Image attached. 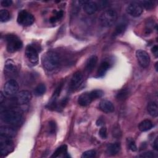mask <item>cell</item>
Listing matches in <instances>:
<instances>
[{
    "instance_id": "obj_39",
    "label": "cell",
    "mask_w": 158,
    "mask_h": 158,
    "mask_svg": "<svg viewBox=\"0 0 158 158\" xmlns=\"http://www.w3.org/2000/svg\"><path fill=\"white\" fill-rule=\"evenodd\" d=\"M152 147L156 151H158V141H157V138L155 139V140L153 142L152 144Z\"/></svg>"
},
{
    "instance_id": "obj_26",
    "label": "cell",
    "mask_w": 158,
    "mask_h": 158,
    "mask_svg": "<svg viewBox=\"0 0 158 158\" xmlns=\"http://www.w3.org/2000/svg\"><path fill=\"white\" fill-rule=\"evenodd\" d=\"M46 92V86L43 84H39L35 89L34 93L36 96H41Z\"/></svg>"
},
{
    "instance_id": "obj_42",
    "label": "cell",
    "mask_w": 158,
    "mask_h": 158,
    "mask_svg": "<svg viewBox=\"0 0 158 158\" xmlns=\"http://www.w3.org/2000/svg\"><path fill=\"white\" fill-rule=\"evenodd\" d=\"M156 71H157V62L156 63Z\"/></svg>"
},
{
    "instance_id": "obj_22",
    "label": "cell",
    "mask_w": 158,
    "mask_h": 158,
    "mask_svg": "<svg viewBox=\"0 0 158 158\" xmlns=\"http://www.w3.org/2000/svg\"><path fill=\"white\" fill-rule=\"evenodd\" d=\"M148 112L150 115L154 117H156L158 115V106L156 102H150L148 104L147 107Z\"/></svg>"
},
{
    "instance_id": "obj_33",
    "label": "cell",
    "mask_w": 158,
    "mask_h": 158,
    "mask_svg": "<svg viewBox=\"0 0 158 158\" xmlns=\"http://www.w3.org/2000/svg\"><path fill=\"white\" fill-rule=\"evenodd\" d=\"M56 128H57V126H56V122L53 120H51L49 122V133L50 134L55 133Z\"/></svg>"
},
{
    "instance_id": "obj_6",
    "label": "cell",
    "mask_w": 158,
    "mask_h": 158,
    "mask_svg": "<svg viewBox=\"0 0 158 158\" xmlns=\"http://www.w3.org/2000/svg\"><path fill=\"white\" fill-rule=\"evenodd\" d=\"M17 20L18 23L21 25L30 26L35 22V17L27 10H22L18 14Z\"/></svg>"
},
{
    "instance_id": "obj_24",
    "label": "cell",
    "mask_w": 158,
    "mask_h": 158,
    "mask_svg": "<svg viewBox=\"0 0 158 158\" xmlns=\"http://www.w3.org/2000/svg\"><path fill=\"white\" fill-rule=\"evenodd\" d=\"M67 147L66 145H62L60 147H59L56 151L54 152V154L52 155V157H57L62 154H64L67 153Z\"/></svg>"
},
{
    "instance_id": "obj_41",
    "label": "cell",
    "mask_w": 158,
    "mask_h": 158,
    "mask_svg": "<svg viewBox=\"0 0 158 158\" xmlns=\"http://www.w3.org/2000/svg\"><path fill=\"white\" fill-rule=\"evenodd\" d=\"M0 97H1V98H0V102H1V104H2V102H3V101H4V95H3V94H2V92H1Z\"/></svg>"
},
{
    "instance_id": "obj_4",
    "label": "cell",
    "mask_w": 158,
    "mask_h": 158,
    "mask_svg": "<svg viewBox=\"0 0 158 158\" xmlns=\"http://www.w3.org/2000/svg\"><path fill=\"white\" fill-rule=\"evenodd\" d=\"M6 49L9 52H15L22 49L23 43L20 38L14 34H8L6 36Z\"/></svg>"
},
{
    "instance_id": "obj_25",
    "label": "cell",
    "mask_w": 158,
    "mask_h": 158,
    "mask_svg": "<svg viewBox=\"0 0 158 158\" xmlns=\"http://www.w3.org/2000/svg\"><path fill=\"white\" fill-rule=\"evenodd\" d=\"M10 19V15L8 10L6 9H2L0 10V20L1 22H6L9 20Z\"/></svg>"
},
{
    "instance_id": "obj_18",
    "label": "cell",
    "mask_w": 158,
    "mask_h": 158,
    "mask_svg": "<svg viewBox=\"0 0 158 158\" xmlns=\"http://www.w3.org/2000/svg\"><path fill=\"white\" fill-rule=\"evenodd\" d=\"M120 150V144L119 143H110L107 146L106 152L109 156H115L119 152Z\"/></svg>"
},
{
    "instance_id": "obj_19",
    "label": "cell",
    "mask_w": 158,
    "mask_h": 158,
    "mask_svg": "<svg viewBox=\"0 0 158 158\" xmlns=\"http://www.w3.org/2000/svg\"><path fill=\"white\" fill-rule=\"evenodd\" d=\"M98 62V57L96 56H91L86 63L85 69L88 72H91L95 67Z\"/></svg>"
},
{
    "instance_id": "obj_1",
    "label": "cell",
    "mask_w": 158,
    "mask_h": 158,
    "mask_svg": "<svg viewBox=\"0 0 158 158\" xmlns=\"http://www.w3.org/2000/svg\"><path fill=\"white\" fill-rule=\"evenodd\" d=\"M1 118L2 122L12 126H20L23 122L22 115L14 110L1 111Z\"/></svg>"
},
{
    "instance_id": "obj_30",
    "label": "cell",
    "mask_w": 158,
    "mask_h": 158,
    "mask_svg": "<svg viewBox=\"0 0 158 158\" xmlns=\"http://www.w3.org/2000/svg\"><path fill=\"white\" fill-rule=\"evenodd\" d=\"M127 142L128 147L131 151H136L137 150V146L136 145V143L132 138H127Z\"/></svg>"
},
{
    "instance_id": "obj_29",
    "label": "cell",
    "mask_w": 158,
    "mask_h": 158,
    "mask_svg": "<svg viewBox=\"0 0 158 158\" xmlns=\"http://www.w3.org/2000/svg\"><path fill=\"white\" fill-rule=\"evenodd\" d=\"M89 93H90V95L93 100L96 99L98 98H100L102 96V95L104 94L103 91L101 89H94V90L90 91Z\"/></svg>"
},
{
    "instance_id": "obj_11",
    "label": "cell",
    "mask_w": 158,
    "mask_h": 158,
    "mask_svg": "<svg viewBox=\"0 0 158 158\" xmlns=\"http://www.w3.org/2000/svg\"><path fill=\"white\" fill-rule=\"evenodd\" d=\"M31 99L30 92L27 90H22L20 91L15 97L16 102L18 104H26L30 102Z\"/></svg>"
},
{
    "instance_id": "obj_37",
    "label": "cell",
    "mask_w": 158,
    "mask_h": 158,
    "mask_svg": "<svg viewBox=\"0 0 158 158\" xmlns=\"http://www.w3.org/2000/svg\"><path fill=\"white\" fill-rule=\"evenodd\" d=\"M139 157H148V158L153 157H154V154L151 151H148V152L142 153L139 156Z\"/></svg>"
},
{
    "instance_id": "obj_3",
    "label": "cell",
    "mask_w": 158,
    "mask_h": 158,
    "mask_svg": "<svg viewBox=\"0 0 158 158\" xmlns=\"http://www.w3.org/2000/svg\"><path fill=\"white\" fill-rule=\"evenodd\" d=\"M117 19V12L112 9L104 10L101 15L99 21L102 26L104 27H112Z\"/></svg>"
},
{
    "instance_id": "obj_15",
    "label": "cell",
    "mask_w": 158,
    "mask_h": 158,
    "mask_svg": "<svg viewBox=\"0 0 158 158\" xmlns=\"http://www.w3.org/2000/svg\"><path fill=\"white\" fill-rule=\"evenodd\" d=\"M83 5L84 11L89 15L95 13L98 8L97 4L94 1H85V3Z\"/></svg>"
},
{
    "instance_id": "obj_5",
    "label": "cell",
    "mask_w": 158,
    "mask_h": 158,
    "mask_svg": "<svg viewBox=\"0 0 158 158\" xmlns=\"http://www.w3.org/2000/svg\"><path fill=\"white\" fill-rule=\"evenodd\" d=\"M14 143L11 138L0 136V152L1 156H5L13 151Z\"/></svg>"
},
{
    "instance_id": "obj_31",
    "label": "cell",
    "mask_w": 158,
    "mask_h": 158,
    "mask_svg": "<svg viewBox=\"0 0 158 158\" xmlns=\"http://www.w3.org/2000/svg\"><path fill=\"white\" fill-rule=\"evenodd\" d=\"M63 15H64V12L62 10H59L58 12H56V14H55V15L52 16V17H51V19H49L50 22L51 23H54L56 22L57 20L60 19L62 17H63Z\"/></svg>"
},
{
    "instance_id": "obj_2",
    "label": "cell",
    "mask_w": 158,
    "mask_h": 158,
    "mask_svg": "<svg viewBox=\"0 0 158 158\" xmlns=\"http://www.w3.org/2000/svg\"><path fill=\"white\" fill-rule=\"evenodd\" d=\"M41 62L45 69L48 71H52L59 65V57L56 52L48 51L43 56Z\"/></svg>"
},
{
    "instance_id": "obj_34",
    "label": "cell",
    "mask_w": 158,
    "mask_h": 158,
    "mask_svg": "<svg viewBox=\"0 0 158 158\" xmlns=\"http://www.w3.org/2000/svg\"><path fill=\"white\" fill-rule=\"evenodd\" d=\"M99 135L100 137L102 139H106L107 136V128L105 127H102L100 128L99 131Z\"/></svg>"
},
{
    "instance_id": "obj_23",
    "label": "cell",
    "mask_w": 158,
    "mask_h": 158,
    "mask_svg": "<svg viewBox=\"0 0 158 158\" xmlns=\"http://www.w3.org/2000/svg\"><path fill=\"white\" fill-rule=\"evenodd\" d=\"M127 27V23H124V22H122L120 23L119 24H118L117 25V27L115 28L114 31L113 32V36H118L119 35H122L123 33H124V32L125 31Z\"/></svg>"
},
{
    "instance_id": "obj_32",
    "label": "cell",
    "mask_w": 158,
    "mask_h": 158,
    "mask_svg": "<svg viewBox=\"0 0 158 158\" xmlns=\"http://www.w3.org/2000/svg\"><path fill=\"white\" fill-rule=\"evenodd\" d=\"M96 154V152L94 150H88L84 152L82 154L81 157L82 158H93L95 157Z\"/></svg>"
},
{
    "instance_id": "obj_20",
    "label": "cell",
    "mask_w": 158,
    "mask_h": 158,
    "mask_svg": "<svg viewBox=\"0 0 158 158\" xmlns=\"http://www.w3.org/2000/svg\"><path fill=\"white\" fill-rule=\"evenodd\" d=\"M109 64L107 62L104 61L101 62L97 70L96 77L98 78L103 77L106 73V72L107 71V70L109 69Z\"/></svg>"
},
{
    "instance_id": "obj_28",
    "label": "cell",
    "mask_w": 158,
    "mask_h": 158,
    "mask_svg": "<svg viewBox=\"0 0 158 158\" xmlns=\"http://www.w3.org/2000/svg\"><path fill=\"white\" fill-rule=\"evenodd\" d=\"M139 4L142 7H144L147 10L151 9L154 7V2L152 1H140Z\"/></svg>"
},
{
    "instance_id": "obj_14",
    "label": "cell",
    "mask_w": 158,
    "mask_h": 158,
    "mask_svg": "<svg viewBox=\"0 0 158 158\" xmlns=\"http://www.w3.org/2000/svg\"><path fill=\"white\" fill-rule=\"evenodd\" d=\"M99 107L101 111L105 113H111L114 110V106L108 100L104 99L99 102Z\"/></svg>"
},
{
    "instance_id": "obj_27",
    "label": "cell",
    "mask_w": 158,
    "mask_h": 158,
    "mask_svg": "<svg viewBox=\"0 0 158 158\" xmlns=\"http://www.w3.org/2000/svg\"><path fill=\"white\" fill-rule=\"evenodd\" d=\"M128 95V91L127 89H122L120 90L116 96V98L119 101H123L125 99Z\"/></svg>"
},
{
    "instance_id": "obj_8",
    "label": "cell",
    "mask_w": 158,
    "mask_h": 158,
    "mask_svg": "<svg viewBox=\"0 0 158 158\" xmlns=\"http://www.w3.org/2000/svg\"><path fill=\"white\" fill-rule=\"evenodd\" d=\"M25 56L28 60L33 64L36 65L38 62V54L36 48L32 45H28L25 49Z\"/></svg>"
},
{
    "instance_id": "obj_36",
    "label": "cell",
    "mask_w": 158,
    "mask_h": 158,
    "mask_svg": "<svg viewBox=\"0 0 158 158\" xmlns=\"http://www.w3.org/2000/svg\"><path fill=\"white\" fill-rule=\"evenodd\" d=\"M12 4V1L11 0H3L1 2V4L3 7H9Z\"/></svg>"
},
{
    "instance_id": "obj_35",
    "label": "cell",
    "mask_w": 158,
    "mask_h": 158,
    "mask_svg": "<svg viewBox=\"0 0 158 158\" xmlns=\"http://www.w3.org/2000/svg\"><path fill=\"white\" fill-rule=\"evenodd\" d=\"M62 86H63V83H60L58 85V86L57 87V88L55 89V91H54V94H53V96H52V97L54 98L53 99H54V98H57V97H58V96H59L60 93L61 89H62Z\"/></svg>"
},
{
    "instance_id": "obj_12",
    "label": "cell",
    "mask_w": 158,
    "mask_h": 158,
    "mask_svg": "<svg viewBox=\"0 0 158 158\" xmlns=\"http://www.w3.org/2000/svg\"><path fill=\"white\" fill-rule=\"evenodd\" d=\"M4 74L7 77H14L17 73V67L11 59H7L4 65Z\"/></svg>"
},
{
    "instance_id": "obj_10",
    "label": "cell",
    "mask_w": 158,
    "mask_h": 158,
    "mask_svg": "<svg viewBox=\"0 0 158 158\" xmlns=\"http://www.w3.org/2000/svg\"><path fill=\"white\" fill-rule=\"evenodd\" d=\"M19 90V85L15 80H8L4 86V93L7 96H12Z\"/></svg>"
},
{
    "instance_id": "obj_9",
    "label": "cell",
    "mask_w": 158,
    "mask_h": 158,
    "mask_svg": "<svg viewBox=\"0 0 158 158\" xmlns=\"http://www.w3.org/2000/svg\"><path fill=\"white\" fill-rule=\"evenodd\" d=\"M126 11L130 15L134 17H137L141 15L143 11V8L139 3L134 2L130 3L127 6Z\"/></svg>"
},
{
    "instance_id": "obj_21",
    "label": "cell",
    "mask_w": 158,
    "mask_h": 158,
    "mask_svg": "<svg viewBox=\"0 0 158 158\" xmlns=\"http://www.w3.org/2000/svg\"><path fill=\"white\" fill-rule=\"evenodd\" d=\"M153 127L152 122L148 119L141 121L138 125V128L141 131H146Z\"/></svg>"
},
{
    "instance_id": "obj_38",
    "label": "cell",
    "mask_w": 158,
    "mask_h": 158,
    "mask_svg": "<svg viewBox=\"0 0 158 158\" xmlns=\"http://www.w3.org/2000/svg\"><path fill=\"white\" fill-rule=\"evenodd\" d=\"M151 51L153 53V54L155 56V57H157V56H158V47L157 45H155L152 48Z\"/></svg>"
},
{
    "instance_id": "obj_16",
    "label": "cell",
    "mask_w": 158,
    "mask_h": 158,
    "mask_svg": "<svg viewBox=\"0 0 158 158\" xmlns=\"http://www.w3.org/2000/svg\"><path fill=\"white\" fill-rule=\"evenodd\" d=\"M93 101L89 92L82 93L78 99V103L81 106H86Z\"/></svg>"
},
{
    "instance_id": "obj_40",
    "label": "cell",
    "mask_w": 158,
    "mask_h": 158,
    "mask_svg": "<svg viewBox=\"0 0 158 158\" xmlns=\"http://www.w3.org/2000/svg\"><path fill=\"white\" fill-rule=\"evenodd\" d=\"M104 123L103 120L101 118H99L97 121H96V125L97 126H101Z\"/></svg>"
},
{
    "instance_id": "obj_17",
    "label": "cell",
    "mask_w": 158,
    "mask_h": 158,
    "mask_svg": "<svg viewBox=\"0 0 158 158\" xmlns=\"http://www.w3.org/2000/svg\"><path fill=\"white\" fill-rule=\"evenodd\" d=\"M17 131L11 127L2 126L0 128V134L1 136L12 138L16 135Z\"/></svg>"
},
{
    "instance_id": "obj_13",
    "label": "cell",
    "mask_w": 158,
    "mask_h": 158,
    "mask_svg": "<svg viewBox=\"0 0 158 158\" xmlns=\"http://www.w3.org/2000/svg\"><path fill=\"white\" fill-rule=\"evenodd\" d=\"M83 80V75L82 73L78 71L76 72L72 76L70 83V88L72 89H75V88H78L80 84L81 83Z\"/></svg>"
},
{
    "instance_id": "obj_7",
    "label": "cell",
    "mask_w": 158,
    "mask_h": 158,
    "mask_svg": "<svg viewBox=\"0 0 158 158\" xmlns=\"http://www.w3.org/2000/svg\"><path fill=\"white\" fill-rule=\"evenodd\" d=\"M136 57L139 65L143 68L148 67L150 64V56L148 53L142 49H138L136 52Z\"/></svg>"
}]
</instances>
